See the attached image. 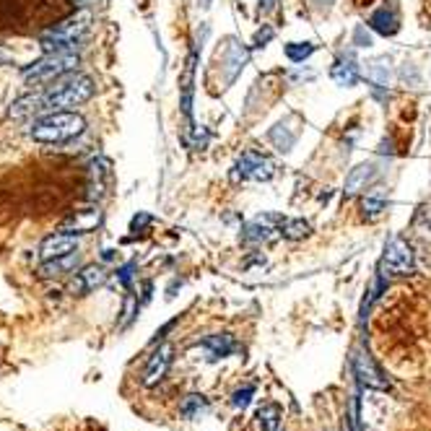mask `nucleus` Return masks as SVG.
I'll return each instance as SVG.
<instances>
[{
    "label": "nucleus",
    "instance_id": "nucleus-1",
    "mask_svg": "<svg viewBox=\"0 0 431 431\" xmlns=\"http://www.w3.org/2000/svg\"><path fill=\"white\" fill-rule=\"evenodd\" d=\"M86 130V120L70 112V109H58L49 112L44 117L34 120L29 128V138L37 143H47V146H58V143H68L73 138H79Z\"/></svg>",
    "mask_w": 431,
    "mask_h": 431
},
{
    "label": "nucleus",
    "instance_id": "nucleus-2",
    "mask_svg": "<svg viewBox=\"0 0 431 431\" xmlns=\"http://www.w3.org/2000/svg\"><path fill=\"white\" fill-rule=\"evenodd\" d=\"M94 81L91 76H83V73H73L68 79H60L58 86H52L49 91L42 94V101H44V109H52V112H58V109H73L88 101V99L94 97Z\"/></svg>",
    "mask_w": 431,
    "mask_h": 431
},
{
    "label": "nucleus",
    "instance_id": "nucleus-3",
    "mask_svg": "<svg viewBox=\"0 0 431 431\" xmlns=\"http://www.w3.org/2000/svg\"><path fill=\"white\" fill-rule=\"evenodd\" d=\"M88 21H91V13L81 10L76 16L55 24L52 29L42 34V47H44V52H73V44L88 29Z\"/></svg>",
    "mask_w": 431,
    "mask_h": 431
},
{
    "label": "nucleus",
    "instance_id": "nucleus-4",
    "mask_svg": "<svg viewBox=\"0 0 431 431\" xmlns=\"http://www.w3.org/2000/svg\"><path fill=\"white\" fill-rule=\"evenodd\" d=\"M79 68V55L76 52H47L44 58L24 68V79L29 83H47V81L63 79L65 73Z\"/></svg>",
    "mask_w": 431,
    "mask_h": 431
},
{
    "label": "nucleus",
    "instance_id": "nucleus-5",
    "mask_svg": "<svg viewBox=\"0 0 431 431\" xmlns=\"http://www.w3.org/2000/svg\"><path fill=\"white\" fill-rule=\"evenodd\" d=\"M247 60H250V52H247V47H242V42L236 40V37H229V40L218 47L216 63H218V68H221V83H224V86H231V83L239 79V73L245 70Z\"/></svg>",
    "mask_w": 431,
    "mask_h": 431
},
{
    "label": "nucleus",
    "instance_id": "nucleus-6",
    "mask_svg": "<svg viewBox=\"0 0 431 431\" xmlns=\"http://www.w3.org/2000/svg\"><path fill=\"white\" fill-rule=\"evenodd\" d=\"M273 174H275V164L268 156L257 154V151H245L239 156V161H236L234 172H231V177H234L236 182L239 179L242 182H268Z\"/></svg>",
    "mask_w": 431,
    "mask_h": 431
},
{
    "label": "nucleus",
    "instance_id": "nucleus-7",
    "mask_svg": "<svg viewBox=\"0 0 431 431\" xmlns=\"http://www.w3.org/2000/svg\"><path fill=\"white\" fill-rule=\"evenodd\" d=\"M413 250L411 245L402 239V236H395L387 250H384V257H382V270L384 275H408L413 273Z\"/></svg>",
    "mask_w": 431,
    "mask_h": 431
},
{
    "label": "nucleus",
    "instance_id": "nucleus-8",
    "mask_svg": "<svg viewBox=\"0 0 431 431\" xmlns=\"http://www.w3.org/2000/svg\"><path fill=\"white\" fill-rule=\"evenodd\" d=\"M353 374L356 380L364 384V387H372V390H387L390 387V380L382 374V369L374 364V359L369 353H353Z\"/></svg>",
    "mask_w": 431,
    "mask_h": 431
},
{
    "label": "nucleus",
    "instance_id": "nucleus-9",
    "mask_svg": "<svg viewBox=\"0 0 431 431\" xmlns=\"http://www.w3.org/2000/svg\"><path fill=\"white\" fill-rule=\"evenodd\" d=\"M172 361H174V348H172L169 343L158 345L156 351H154V356L148 359L146 369H143V380H140V382L146 384V387L158 384L164 377H167L169 369H172Z\"/></svg>",
    "mask_w": 431,
    "mask_h": 431
},
{
    "label": "nucleus",
    "instance_id": "nucleus-10",
    "mask_svg": "<svg viewBox=\"0 0 431 431\" xmlns=\"http://www.w3.org/2000/svg\"><path fill=\"white\" fill-rule=\"evenodd\" d=\"M73 252H79V239H76V234H52L40 245L42 263L44 260H55V257L73 255Z\"/></svg>",
    "mask_w": 431,
    "mask_h": 431
},
{
    "label": "nucleus",
    "instance_id": "nucleus-11",
    "mask_svg": "<svg viewBox=\"0 0 431 431\" xmlns=\"http://www.w3.org/2000/svg\"><path fill=\"white\" fill-rule=\"evenodd\" d=\"M369 26H372L377 34H382V37H392L395 31L400 29V13H398V6H395L392 0H387V6H382V8H377L372 13Z\"/></svg>",
    "mask_w": 431,
    "mask_h": 431
},
{
    "label": "nucleus",
    "instance_id": "nucleus-12",
    "mask_svg": "<svg viewBox=\"0 0 431 431\" xmlns=\"http://www.w3.org/2000/svg\"><path fill=\"white\" fill-rule=\"evenodd\" d=\"M296 125V117H286L281 122H275L268 138H270V143L275 146V151H281V154H288L291 148H294L296 138H299V128Z\"/></svg>",
    "mask_w": 431,
    "mask_h": 431
},
{
    "label": "nucleus",
    "instance_id": "nucleus-13",
    "mask_svg": "<svg viewBox=\"0 0 431 431\" xmlns=\"http://www.w3.org/2000/svg\"><path fill=\"white\" fill-rule=\"evenodd\" d=\"M330 79L338 86H356L359 83V63L353 58V52H343L341 58L335 60L333 70H330Z\"/></svg>",
    "mask_w": 431,
    "mask_h": 431
},
{
    "label": "nucleus",
    "instance_id": "nucleus-14",
    "mask_svg": "<svg viewBox=\"0 0 431 431\" xmlns=\"http://www.w3.org/2000/svg\"><path fill=\"white\" fill-rule=\"evenodd\" d=\"M104 281H107L104 268H99V265H86V268H83V270H81V273L73 278L70 288H73V294L86 296V294H91L97 286L104 284Z\"/></svg>",
    "mask_w": 431,
    "mask_h": 431
},
{
    "label": "nucleus",
    "instance_id": "nucleus-15",
    "mask_svg": "<svg viewBox=\"0 0 431 431\" xmlns=\"http://www.w3.org/2000/svg\"><path fill=\"white\" fill-rule=\"evenodd\" d=\"M281 221H284L281 216H257L252 224L245 226L242 239L250 242V245H252V242H268L275 231V224H281Z\"/></svg>",
    "mask_w": 431,
    "mask_h": 431
},
{
    "label": "nucleus",
    "instance_id": "nucleus-16",
    "mask_svg": "<svg viewBox=\"0 0 431 431\" xmlns=\"http://www.w3.org/2000/svg\"><path fill=\"white\" fill-rule=\"evenodd\" d=\"M200 348L208 353V361H218V359L229 356L231 351H236V343L229 333H218V335L203 338V341H200Z\"/></svg>",
    "mask_w": 431,
    "mask_h": 431
},
{
    "label": "nucleus",
    "instance_id": "nucleus-17",
    "mask_svg": "<svg viewBox=\"0 0 431 431\" xmlns=\"http://www.w3.org/2000/svg\"><path fill=\"white\" fill-rule=\"evenodd\" d=\"M374 177H377V167L374 164H359V167H353L345 177V195H356V193H361L366 190L369 182H374Z\"/></svg>",
    "mask_w": 431,
    "mask_h": 431
},
{
    "label": "nucleus",
    "instance_id": "nucleus-18",
    "mask_svg": "<svg viewBox=\"0 0 431 431\" xmlns=\"http://www.w3.org/2000/svg\"><path fill=\"white\" fill-rule=\"evenodd\" d=\"M44 109V101H42V94H24L19 97L8 109V117H16V120H24V117H31V115H37Z\"/></svg>",
    "mask_w": 431,
    "mask_h": 431
},
{
    "label": "nucleus",
    "instance_id": "nucleus-19",
    "mask_svg": "<svg viewBox=\"0 0 431 431\" xmlns=\"http://www.w3.org/2000/svg\"><path fill=\"white\" fill-rule=\"evenodd\" d=\"M366 76H369V81L374 83V88H387V83H390V58L387 55H382V58H374L366 63Z\"/></svg>",
    "mask_w": 431,
    "mask_h": 431
},
{
    "label": "nucleus",
    "instance_id": "nucleus-20",
    "mask_svg": "<svg viewBox=\"0 0 431 431\" xmlns=\"http://www.w3.org/2000/svg\"><path fill=\"white\" fill-rule=\"evenodd\" d=\"M76 263H79V252L65 255V257H55V260H44L40 270H42V275H44V278H58V275L73 270V268H76Z\"/></svg>",
    "mask_w": 431,
    "mask_h": 431
},
{
    "label": "nucleus",
    "instance_id": "nucleus-21",
    "mask_svg": "<svg viewBox=\"0 0 431 431\" xmlns=\"http://www.w3.org/2000/svg\"><path fill=\"white\" fill-rule=\"evenodd\" d=\"M257 418H260V426L263 431H278L281 429V408L275 402H268L257 411Z\"/></svg>",
    "mask_w": 431,
    "mask_h": 431
},
{
    "label": "nucleus",
    "instance_id": "nucleus-22",
    "mask_svg": "<svg viewBox=\"0 0 431 431\" xmlns=\"http://www.w3.org/2000/svg\"><path fill=\"white\" fill-rule=\"evenodd\" d=\"M208 408V400L203 398V395H197V392H193V395H187L185 400H182V405H179V413L185 416V418H197L200 413Z\"/></svg>",
    "mask_w": 431,
    "mask_h": 431
},
{
    "label": "nucleus",
    "instance_id": "nucleus-23",
    "mask_svg": "<svg viewBox=\"0 0 431 431\" xmlns=\"http://www.w3.org/2000/svg\"><path fill=\"white\" fill-rule=\"evenodd\" d=\"M70 224H73V229L81 231V234H83V231H91V229L99 224V211H94V208H88V211H79V213L73 216V221H70Z\"/></svg>",
    "mask_w": 431,
    "mask_h": 431
},
{
    "label": "nucleus",
    "instance_id": "nucleus-24",
    "mask_svg": "<svg viewBox=\"0 0 431 431\" xmlns=\"http://www.w3.org/2000/svg\"><path fill=\"white\" fill-rule=\"evenodd\" d=\"M281 234L288 236V239H304V236L309 234V224L302 221V218H296V221L284 218V221H281Z\"/></svg>",
    "mask_w": 431,
    "mask_h": 431
},
{
    "label": "nucleus",
    "instance_id": "nucleus-25",
    "mask_svg": "<svg viewBox=\"0 0 431 431\" xmlns=\"http://www.w3.org/2000/svg\"><path fill=\"white\" fill-rule=\"evenodd\" d=\"M312 52H314L312 42H288L286 44V58L291 60V63H304Z\"/></svg>",
    "mask_w": 431,
    "mask_h": 431
},
{
    "label": "nucleus",
    "instance_id": "nucleus-26",
    "mask_svg": "<svg viewBox=\"0 0 431 431\" xmlns=\"http://www.w3.org/2000/svg\"><path fill=\"white\" fill-rule=\"evenodd\" d=\"M361 208L366 218H377L384 211V197H364Z\"/></svg>",
    "mask_w": 431,
    "mask_h": 431
},
{
    "label": "nucleus",
    "instance_id": "nucleus-27",
    "mask_svg": "<svg viewBox=\"0 0 431 431\" xmlns=\"http://www.w3.org/2000/svg\"><path fill=\"white\" fill-rule=\"evenodd\" d=\"M252 395H255V387H252V384H245L242 390H236L234 395H231V405L245 411L247 405H250V400H252Z\"/></svg>",
    "mask_w": 431,
    "mask_h": 431
},
{
    "label": "nucleus",
    "instance_id": "nucleus-28",
    "mask_svg": "<svg viewBox=\"0 0 431 431\" xmlns=\"http://www.w3.org/2000/svg\"><path fill=\"white\" fill-rule=\"evenodd\" d=\"M273 26H268V24H265L263 29H257L255 31V37H252V47H265V44H268V42L273 40Z\"/></svg>",
    "mask_w": 431,
    "mask_h": 431
},
{
    "label": "nucleus",
    "instance_id": "nucleus-29",
    "mask_svg": "<svg viewBox=\"0 0 431 431\" xmlns=\"http://www.w3.org/2000/svg\"><path fill=\"white\" fill-rule=\"evenodd\" d=\"M353 44L356 47H372V34L366 31V26H356V31H353Z\"/></svg>",
    "mask_w": 431,
    "mask_h": 431
},
{
    "label": "nucleus",
    "instance_id": "nucleus-30",
    "mask_svg": "<svg viewBox=\"0 0 431 431\" xmlns=\"http://www.w3.org/2000/svg\"><path fill=\"white\" fill-rule=\"evenodd\" d=\"M416 226H418V229H426V231H431V206L418 208V213H416Z\"/></svg>",
    "mask_w": 431,
    "mask_h": 431
},
{
    "label": "nucleus",
    "instance_id": "nucleus-31",
    "mask_svg": "<svg viewBox=\"0 0 431 431\" xmlns=\"http://www.w3.org/2000/svg\"><path fill=\"white\" fill-rule=\"evenodd\" d=\"M130 273H133V265H125V268H120V281L128 286L130 284Z\"/></svg>",
    "mask_w": 431,
    "mask_h": 431
},
{
    "label": "nucleus",
    "instance_id": "nucleus-32",
    "mask_svg": "<svg viewBox=\"0 0 431 431\" xmlns=\"http://www.w3.org/2000/svg\"><path fill=\"white\" fill-rule=\"evenodd\" d=\"M174 325H177V320H172V323H167V325H164V327H161V330H158V333H156V338H154V343H158V341H161V338H164V335H167L169 330L174 327Z\"/></svg>",
    "mask_w": 431,
    "mask_h": 431
},
{
    "label": "nucleus",
    "instance_id": "nucleus-33",
    "mask_svg": "<svg viewBox=\"0 0 431 431\" xmlns=\"http://www.w3.org/2000/svg\"><path fill=\"white\" fill-rule=\"evenodd\" d=\"M13 60V55H10L6 47H0V65H6V63H10Z\"/></svg>",
    "mask_w": 431,
    "mask_h": 431
},
{
    "label": "nucleus",
    "instance_id": "nucleus-34",
    "mask_svg": "<svg viewBox=\"0 0 431 431\" xmlns=\"http://www.w3.org/2000/svg\"><path fill=\"white\" fill-rule=\"evenodd\" d=\"M278 0H260V10H273Z\"/></svg>",
    "mask_w": 431,
    "mask_h": 431
},
{
    "label": "nucleus",
    "instance_id": "nucleus-35",
    "mask_svg": "<svg viewBox=\"0 0 431 431\" xmlns=\"http://www.w3.org/2000/svg\"><path fill=\"white\" fill-rule=\"evenodd\" d=\"M312 3L317 6V8H330L335 0H312Z\"/></svg>",
    "mask_w": 431,
    "mask_h": 431
}]
</instances>
